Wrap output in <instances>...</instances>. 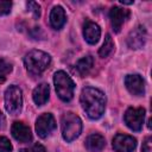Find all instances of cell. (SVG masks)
Wrapping results in <instances>:
<instances>
[{
  "label": "cell",
  "mask_w": 152,
  "mask_h": 152,
  "mask_svg": "<svg viewBox=\"0 0 152 152\" xmlns=\"http://www.w3.org/2000/svg\"><path fill=\"white\" fill-rule=\"evenodd\" d=\"M51 63V57L49 53L40 50H31L26 53L24 58V64L27 72L32 76H39L44 72Z\"/></svg>",
  "instance_id": "2"
},
{
  "label": "cell",
  "mask_w": 152,
  "mask_h": 152,
  "mask_svg": "<svg viewBox=\"0 0 152 152\" xmlns=\"http://www.w3.org/2000/svg\"><path fill=\"white\" fill-rule=\"evenodd\" d=\"M49 21H50V25L55 30H61L64 26V24L66 21V15H65V11L63 10L62 6H55L51 10Z\"/></svg>",
  "instance_id": "14"
},
{
  "label": "cell",
  "mask_w": 152,
  "mask_h": 152,
  "mask_svg": "<svg viewBox=\"0 0 152 152\" xmlns=\"http://www.w3.org/2000/svg\"><path fill=\"white\" fill-rule=\"evenodd\" d=\"M106 140L99 133H91L86 139V147L89 152H100L104 148Z\"/></svg>",
  "instance_id": "16"
},
{
  "label": "cell",
  "mask_w": 152,
  "mask_h": 152,
  "mask_svg": "<svg viewBox=\"0 0 152 152\" xmlns=\"http://www.w3.org/2000/svg\"><path fill=\"white\" fill-rule=\"evenodd\" d=\"M53 83L56 88V93L58 97L64 101L69 102L74 97V90H75V83L71 80V77L63 70H59L55 72L53 75Z\"/></svg>",
  "instance_id": "3"
},
{
  "label": "cell",
  "mask_w": 152,
  "mask_h": 152,
  "mask_svg": "<svg viewBox=\"0 0 152 152\" xmlns=\"http://www.w3.org/2000/svg\"><path fill=\"white\" fill-rule=\"evenodd\" d=\"M125 86L127 90L135 96H141L145 94V81L138 74L127 75L125 77Z\"/></svg>",
  "instance_id": "11"
},
{
  "label": "cell",
  "mask_w": 152,
  "mask_h": 152,
  "mask_svg": "<svg viewBox=\"0 0 152 152\" xmlns=\"http://www.w3.org/2000/svg\"><path fill=\"white\" fill-rule=\"evenodd\" d=\"M113 50H114V42H113L110 34H106L104 42H103L102 46H101L100 50H99V56L102 57V58H104V57H107Z\"/></svg>",
  "instance_id": "18"
},
{
  "label": "cell",
  "mask_w": 152,
  "mask_h": 152,
  "mask_svg": "<svg viewBox=\"0 0 152 152\" xmlns=\"http://www.w3.org/2000/svg\"><path fill=\"white\" fill-rule=\"evenodd\" d=\"M120 2H121V4H125V5H131V4H133V1H124V0L120 1Z\"/></svg>",
  "instance_id": "26"
},
{
  "label": "cell",
  "mask_w": 152,
  "mask_h": 152,
  "mask_svg": "<svg viewBox=\"0 0 152 152\" xmlns=\"http://www.w3.org/2000/svg\"><path fill=\"white\" fill-rule=\"evenodd\" d=\"M5 126H6V119H5V115L0 112V128L2 129L5 128Z\"/></svg>",
  "instance_id": "25"
},
{
  "label": "cell",
  "mask_w": 152,
  "mask_h": 152,
  "mask_svg": "<svg viewBox=\"0 0 152 152\" xmlns=\"http://www.w3.org/2000/svg\"><path fill=\"white\" fill-rule=\"evenodd\" d=\"M101 36V28L100 26L91 21V20H86L84 25H83V37L87 40V43L89 44H96L100 39Z\"/></svg>",
  "instance_id": "13"
},
{
  "label": "cell",
  "mask_w": 152,
  "mask_h": 152,
  "mask_svg": "<svg viewBox=\"0 0 152 152\" xmlns=\"http://www.w3.org/2000/svg\"><path fill=\"white\" fill-rule=\"evenodd\" d=\"M62 137L65 141L70 142L72 140H75L76 138L80 137L81 132H82V121L81 119L71 113L68 112L62 116Z\"/></svg>",
  "instance_id": "4"
},
{
  "label": "cell",
  "mask_w": 152,
  "mask_h": 152,
  "mask_svg": "<svg viewBox=\"0 0 152 152\" xmlns=\"http://www.w3.org/2000/svg\"><path fill=\"white\" fill-rule=\"evenodd\" d=\"M26 6H27V10L33 14V17L36 19H38L40 17V6L38 5V2H36V1H28L26 4Z\"/></svg>",
  "instance_id": "20"
},
{
  "label": "cell",
  "mask_w": 152,
  "mask_h": 152,
  "mask_svg": "<svg viewBox=\"0 0 152 152\" xmlns=\"http://www.w3.org/2000/svg\"><path fill=\"white\" fill-rule=\"evenodd\" d=\"M12 8V2L6 0H0V15L8 14Z\"/></svg>",
  "instance_id": "22"
},
{
  "label": "cell",
  "mask_w": 152,
  "mask_h": 152,
  "mask_svg": "<svg viewBox=\"0 0 152 152\" xmlns=\"http://www.w3.org/2000/svg\"><path fill=\"white\" fill-rule=\"evenodd\" d=\"M13 146L6 137H0V152H12Z\"/></svg>",
  "instance_id": "21"
},
{
  "label": "cell",
  "mask_w": 152,
  "mask_h": 152,
  "mask_svg": "<svg viewBox=\"0 0 152 152\" xmlns=\"http://www.w3.org/2000/svg\"><path fill=\"white\" fill-rule=\"evenodd\" d=\"M106 95L100 89L86 87L81 91V106L86 114L93 120H97L102 116L106 108Z\"/></svg>",
  "instance_id": "1"
},
{
  "label": "cell",
  "mask_w": 152,
  "mask_h": 152,
  "mask_svg": "<svg viewBox=\"0 0 152 152\" xmlns=\"http://www.w3.org/2000/svg\"><path fill=\"white\" fill-rule=\"evenodd\" d=\"M12 71V64L4 58H0V84L7 78V75Z\"/></svg>",
  "instance_id": "19"
},
{
  "label": "cell",
  "mask_w": 152,
  "mask_h": 152,
  "mask_svg": "<svg viewBox=\"0 0 152 152\" xmlns=\"http://www.w3.org/2000/svg\"><path fill=\"white\" fill-rule=\"evenodd\" d=\"M142 152H152V138L147 137L144 142H142V147H141Z\"/></svg>",
  "instance_id": "24"
},
{
  "label": "cell",
  "mask_w": 152,
  "mask_h": 152,
  "mask_svg": "<svg viewBox=\"0 0 152 152\" xmlns=\"http://www.w3.org/2000/svg\"><path fill=\"white\" fill-rule=\"evenodd\" d=\"M19 152H45V147L40 144H34L28 148H21Z\"/></svg>",
  "instance_id": "23"
},
{
  "label": "cell",
  "mask_w": 152,
  "mask_h": 152,
  "mask_svg": "<svg viewBox=\"0 0 152 152\" xmlns=\"http://www.w3.org/2000/svg\"><path fill=\"white\" fill-rule=\"evenodd\" d=\"M93 65H94V58L90 55H88V56H84L81 59H78L75 66H76V71L78 72V75L81 77H84L93 69Z\"/></svg>",
  "instance_id": "17"
},
{
  "label": "cell",
  "mask_w": 152,
  "mask_h": 152,
  "mask_svg": "<svg viewBox=\"0 0 152 152\" xmlns=\"http://www.w3.org/2000/svg\"><path fill=\"white\" fill-rule=\"evenodd\" d=\"M11 132H12L13 138L19 142H28L32 140L31 128L21 121L13 122V125L11 127Z\"/></svg>",
  "instance_id": "12"
},
{
  "label": "cell",
  "mask_w": 152,
  "mask_h": 152,
  "mask_svg": "<svg viewBox=\"0 0 152 152\" xmlns=\"http://www.w3.org/2000/svg\"><path fill=\"white\" fill-rule=\"evenodd\" d=\"M56 129V121L52 114L44 113L36 120V132L38 137L45 139Z\"/></svg>",
  "instance_id": "7"
},
{
  "label": "cell",
  "mask_w": 152,
  "mask_h": 152,
  "mask_svg": "<svg viewBox=\"0 0 152 152\" xmlns=\"http://www.w3.org/2000/svg\"><path fill=\"white\" fill-rule=\"evenodd\" d=\"M135 147H137L135 138L128 134L118 133L113 138V148L115 152H133Z\"/></svg>",
  "instance_id": "8"
},
{
  "label": "cell",
  "mask_w": 152,
  "mask_h": 152,
  "mask_svg": "<svg viewBox=\"0 0 152 152\" xmlns=\"http://www.w3.org/2000/svg\"><path fill=\"white\" fill-rule=\"evenodd\" d=\"M5 108L11 115H18L23 108V93L21 89L12 84L5 91Z\"/></svg>",
  "instance_id": "5"
},
{
  "label": "cell",
  "mask_w": 152,
  "mask_h": 152,
  "mask_svg": "<svg viewBox=\"0 0 152 152\" xmlns=\"http://www.w3.org/2000/svg\"><path fill=\"white\" fill-rule=\"evenodd\" d=\"M129 17V11L121 8L119 6H113L109 11V19L114 32H120L124 23Z\"/></svg>",
  "instance_id": "10"
},
{
  "label": "cell",
  "mask_w": 152,
  "mask_h": 152,
  "mask_svg": "<svg viewBox=\"0 0 152 152\" xmlns=\"http://www.w3.org/2000/svg\"><path fill=\"white\" fill-rule=\"evenodd\" d=\"M49 96H50V87L46 83H40L33 89L32 97L37 106L45 104L49 100Z\"/></svg>",
  "instance_id": "15"
},
{
  "label": "cell",
  "mask_w": 152,
  "mask_h": 152,
  "mask_svg": "<svg viewBox=\"0 0 152 152\" xmlns=\"http://www.w3.org/2000/svg\"><path fill=\"white\" fill-rule=\"evenodd\" d=\"M146 37H147L146 28L142 25H138L135 28H133L129 32L127 37V45L133 50L141 49L146 43Z\"/></svg>",
  "instance_id": "9"
},
{
  "label": "cell",
  "mask_w": 152,
  "mask_h": 152,
  "mask_svg": "<svg viewBox=\"0 0 152 152\" xmlns=\"http://www.w3.org/2000/svg\"><path fill=\"white\" fill-rule=\"evenodd\" d=\"M125 124L127 127L134 132H139L142 128L144 120H145V108L142 107H131L125 112L124 115Z\"/></svg>",
  "instance_id": "6"
}]
</instances>
